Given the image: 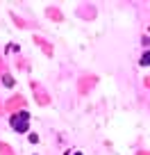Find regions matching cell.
I'll return each mask as SVG.
<instances>
[{"label":"cell","instance_id":"obj_1","mask_svg":"<svg viewBox=\"0 0 150 155\" xmlns=\"http://www.w3.org/2000/svg\"><path fill=\"white\" fill-rule=\"evenodd\" d=\"M9 126L16 132H25L30 128V114L27 112H16L14 116H9Z\"/></svg>","mask_w":150,"mask_h":155},{"label":"cell","instance_id":"obj_2","mask_svg":"<svg viewBox=\"0 0 150 155\" xmlns=\"http://www.w3.org/2000/svg\"><path fill=\"white\" fill-rule=\"evenodd\" d=\"M141 66H150V53H143V57H141Z\"/></svg>","mask_w":150,"mask_h":155},{"label":"cell","instance_id":"obj_3","mask_svg":"<svg viewBox=\"0 0 150 155\" xmlns=\"http://www.w3.org/2000/svg\"><path fill=\"white\" fill-rule=\"evenodd\" d=\"M66 155H82V153H80V150H68Z\"/></svg>","mask_w":150,"mask_h":155}]
</instances>
